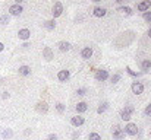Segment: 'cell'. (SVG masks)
<instances>
[{"instance_id": "1", "label": "cell", "mask_w": 151, "mask_h": 140, "mask_svg": "<svg viewBox=\"0 0 151 140\" xmlns=\"http://www.w3.org/2000/svg\"><path fill=\"white\" fill-rule=\"evenodd\" d=\"M132 112H134V107L132 105H126L122 111H120V118L123 121H129L131 117H132Z\"/></svg>"}, {"instance_id": "2", "label": "cell", "mask_w": 151, "mask_h": 140, "mask_svg": "<svg viewBox=\"0 0 151 140\" xmlns=\"http://www.w3.org/2000/svg\"><path fill=\"white\" fill-rule=\"evenodd\" d=\"M22 12H24L22 4H16V3H13V4L9 6V15H10V16H19Z\"/></svg>"}, {"instance_id": "3", "label": "cell", "mask_w": 151, "mask_h": 140, "mask_svg": "<svg viewBox=\"0 0 151 140\" xmlns=\"http://www.w3.org/2000/svg\"><path fill=\"white\" fill-rule=\"evenodd\" d=\"M62 13H63V4H62V1H56V3L53 4L51 15H53V18H59Z\"/></svg>"}, {"instance_id": "4", "label": "cell", "mask_w": 151, "mask_h": 140, "mask_svg": "<svg viewBox=\"0 0 151 140\" xmlns=\"http://www.w3.org/2000/svg\"><path fill=\"white\" fill-rule=\"evenodd\" d=\"M111 134H113V139L114 140H123V137H125V131L119 126H114L111 129Z\"/></svg>"}, {"instance_id": "5", "label": "cell", "mask_w": 151, "mask_h": 140, "mask_svg": "<svg viewBox=\"0 0 151 140\" xmlns=\"http://www.w3.org/2000/svg\"><path fill=\"white\" fill-rule=\"evenodd\" d=\"M94 77H96V80H99V82H104V80L109 79V72L104 70V69H99V70L96 72Z\"/></svg>"}, {"instance_id": "6", "label": "cell", "mask_w": 151, "mask_h": 140, "mask_svg": "<svg viewBox=\"0 0 151 140\" xmlns=\"http://www.w3.org/2000/svg\"><path fill=\"white\" fill-rule=\"evenodd\" d=\"M125 133L129 134V136H137V134H138V127H137V124L128 123V124L125 126Z\"/></svg>"}, {"instance_id": "7", "label": "cell", "mask_w": 151, "mask_h": 140, "mask_svg": "<svg viewBox=\"0 0 151 140\" xmlns=\"http://www.w3.org/2000/svg\"><path fill=\"white\" fill-rule=\"evenodd\" d=\"M29 37H31V31H29L28 28H22V29L18 31V38H19V40L27 41V40H29Z\"/></svg>"}, {"instance_id": "8", "label": "cell", "mask_w": 151, "mask_h": 140, "mask_svg": "<svg viewBox=\"0 0 151 140\" xmlns=\"http://www.w3.org/2000/svg\"><path fill=\"white\" fill-rule=\"evenodd\" d=\"M84 123H85V118L81 117V115H75V117L70 118V124H72L73 127H81Z\"/></svg>"}, {"instance_id": "9", "label": "cell", "mask_w": 151, "mask_h": 140, "mask_svg": "<svg viewBox=\"0 0 151 140\" xmlns=\"http://www.w3.org/2000/svg\"><path fill=\"white\" fill-rule=\"evenodd\" d=\"M131 89H132V92L135 93V95H141V93L144 92V85L141 82H134L132 86H131Z\"/></svg>"}, {"instance_id": "10", "label": "cell", "mask_w": 151, "mask_h": 140, "mask_svg": "<svg viewBox=\"0 0 151 140\" xmlns=\"http://www.w3.org/2000/svg\"><path fill=\"white\" fill-rule=\"evenodd\" d=\"M81 57H82L84 60H90V58L93 57V48H91V47H84V48L81 50Z\"/></svg>"}, {"instance_id": "11", "label": "cell", "mask_w": 151, "mask_h": 140, "mask_svg": "<svg viewBox=\"0 0 151 140\" xmlns=\"http://www.w3.org/2000/svg\"><path fill=\"white\" fill-rule=\"evenodd\" d=\"M150 6H151V1L145 0V1H141V3H138V4H137V9H138L139 12H148Z\"/></svg>"}, {"instance_id": "12", "label": "cell", "mask_w": 151, "mask_h": 140, "mask_svg": "<svg viewBox=\"0 0 151 140\" xmlns=\"http://www.w3.org/2000/svg\"><path fill=\"white\" fill-rule=\"evenodd\" d=\"M69 76H70L69 70H60V72L57 73V79H59L60 82H66V80L69 79Z\"/></svg>"}, {"instance_id": "13", "label": "cell", "mask_w": 151, "mask_h": 140, "mask_svg": "<svg viewBox=\"0 0 151 140\" xmlns=\"http://www.w3.org/2000/svg\"><path fill=\"white\" fill-rule=\"evenodd\" d=\"M43 57H44L47 61H50V60L54 58V54H53V51H51L50 47H46V48L43 50Z\"/></svg>"}, {"instance_id": "14", "label": "cell", "mask_w": 151, "mask_h": 140, "mask_svg": "<svg viewBox=\"0 0 151 140\" xmlns=\"http://www.w3.org/2000/svg\"><path fill=\"white\" fill-rule=\"evenodd\" d=\"M35 109L38 111V112H43V114H46L47 111H49V105H47V102H38L37 104V107H35Z\"/></svg>"}, {"instance_id": "15", "label": "cell", "mask_w": 151, "mask_h": 140, "mask_svg": "<svg viewBox=\"0 0 151 140\" xmlns=\"http://www.w3.org/2000/svg\"><path fill=\"white\" fill-rule=\"evenodd\" d=\"M75 109H76L78 114H82V112H85L88 109V104L87 102H78L76 107H75Z\"/></svg>"}, {"instance_id": "16", "label": "cell", "mask_w": 151, "mask_h": 140, "mask_svg": "<svg viewBox=\"0 0 151 140\" xmlns=\"http://www.w3.org/2000/svg\"><path fill=\"white\" fill-rule=\"evenodd\" d=\"M106 13H107V10L104 7H94V10H93V15L96 18H103V16H106Z\"/></svg>"}, {"instance_id": "17", "label": "cell", "mask_w": 151, "mask_h": 140, "mask_svg": "<svg viewBox=\"0 0 151 140\" xmlns=\"http://www.w3.org/2000/svg\"><path fill=\"white\" fill-rule=\"evenodd\" d=\"M18 72H19L21 76H29L31 75V67L29 66H21Z\"/></svg>"}, {"instance_id": "18", "label": "cell", "mask_w": 151, "mask_h": 140, "mask_svg": "<svg viewBox=\"0 0 151 140\" xmlns=\"http://www.w3.org/2000/svg\"><path fill=\"white\" fill-rule=\"evenodd\" d=\"M57 47H59V50H60V51H63V53L70 50V44H69L68 41H60V43L57 44Z\"/></svg>"}, {"instance_id": "19", "label": "cell", "mask_w": 151, "mask_h": 140, "mask_svg": "<svg viewBox=\"0 0 151 140\" xmlns=\"http://www.w3.org/2000/svg\"><path fill=\"white\" fill-rule=\"evenodd\" d=\"M43 26H44L46 29H49V31H53V29L56 28V22H54V19H51V21H46V22L43 23Z\"/></svg>"}, {"instance_id": "20", "label": "cell", "mask_w": 151, "mask_h": 140, "mask_svg": "<svg viewBox=\"0 0 151 140\" xmlns=\"http://www.w3.org/2000/svg\"><path fill=\"white\" fill-rule=\"evenodd\" d=\"M12 136H13L12 129H4V130H3V133H1V137H3V140H9Z\"/></svg>"}, {"instance_id": "21", "label": "cell", "mask_w": 151, "mask_h": 140, "mask_svg": "<svg viewBox=\"0 0 151 140\" xmlns=\"http://www.w3.org/2000/svg\"><path fill=\"white\" fill-rule=\"evenodd\" d=\"M141 69H142V72H148L151 69V61L148 58L144 60V61H141Z\"/></svg>"}, {"instance_id": "22", "label": "cell", "mask_w": 151, "mask_h": 140, "mask_svg": "<svg viewBox=\"0 0 151 140\" xmlns=\"http://www.w3.org/2000/svg\"><path fill=\"white\" fill-rule=\"evenodd\" d=\"M107 108H109V102H101L100 105H99V108H97V112L103 114V112H106Z\"/></svg>"}, {"instance_id": "23", "label": "cell", "mask_w": 151, "mask_h": 140, "mask_svg": "<svg viewBox=\"0 0 151 140\" xmlns=\"http://www.w3.org/2000/svg\"><path fill=\"white\" fill-rule=\"evenodd\" d=\"M9 21H10V15H7V13L1 15V18H0V23H1V25H7Z\"/></svg>"}, {"instance_id": "24", "label": "cell", "mask_w": 151, "mask_h": 140, "mask_svg": "<svg viewBox=\"0 0 151 140\" xmlns=\"http://www.w3.org/2000/svg\"><path fill=\"white\" fill-rule=\"evenodd\" d=\"M88 140H101V136L99 133H90L88 134Z\"/></svg>"}, {"instance_id": "25", "label": "cell", "mask_w": 151, "mask_h": 140, "mask_svg": "<svg viewBox=\"0 0 151 140\" xmlns=\"http://www.w3.org/2000/svg\"><path fill=\"white\" fill-rule=\"evenodd\" d=\"M119 10H120V12H125L126 15H132V9H131V7H128V6H122Z\"/></svg>"}, {"instance_id": "26", "label": "cell", "mask_w": 151, "mask_h": 140, "mask_svg": "<svg viewBox=\"0 0 151 140\" xmlns=\"http://www.w3.org/2000/svg\"><path fill=\"white\" fill-rule=\"evenodd\" d=\"M126 72H128L131 76H135V77H138V76H141V75H142L141 72H134V70H131L129 67H126Z\"/></svg>"}, {"instance_id": "27", "label": "cell", "mask_w": 151, "mask_h": 140, "mask_svg": "<svg viewBox=\"0 0 151 140\" xmlns=\"http://www.w3.org/2000/svg\"><path fill=\"white\" fill-rule=\"evenodd\" d=\"M120 77H122L120 73H114V75L111 76V82H113V83H117V82L120 80Z\"/></svg>"}, {"instance_id": "28", "label": "cell", "mask_w": 151, "mask_h": 140, "mask_svg": "<svg viewBox=\"0 0 151 140\" xmlns=\"http://www.w3.org/2000/svg\"><path fill=\"white\" fill-rule=\"evenodd\" d=\"M56 109H57V112H65V104H62V102H59L57 105H56Z\"/></svg>"}, {"instance_id": "29", "label": "cell", "mask_w": 151, "mask_h": 140, "mask_svg": "<svg viewBox=\"0 0 151 140\" xmlns=\"http://www.w3.org/2000/svg\"><path fill=\"white\" fill-rule=\"evenodd\" d=\"M144 19H145L148 23H151V12H144Z\"/></svg>"}, {"instance_id": "30", "label": "cell", "mask_w": 151, "mask_h": 140, "mask_svg": "<svg viewBox=\"0 0 151 140\" xmlns=\"http://www.w3.org/2000/svg\"><path fill=\"white\" fill-rule=\"evenodd\" d=\"M85 93H87V89H85V88H79V89L76 91V95H79V96H84Z\"/></svg>"}, {"instance_id": "31", "label": "cell", "mask_w": 151, "mask_h": 140, "mask_svg": "<svg viewBox=\"0 0 151 140\" xmlns=\"http://www.w3.org/2000/svg\"><path fill=\"white\" fill-rule=\"evenodd\" d=\"M145 115H148V117H151V104H148L147 107H145Z\"/></svg>"}, {"instance_id": "32", "label": "cell", "mask_w": 151, "mask_h": 140, "mask_svg": "<svg viewBox=\"0 0 151 140\" xmlns=\"http://www.w3.org/2000/svg\"><path fill=\"white\" fill-rule=\"evenodd\" d=\"M47 140H57V136L51 133V134H49V136H47Z\"/></svg>"}, {"instance_id": "33", "label": "cell", "mask_w": 151, "mask_h": 140, "mask_svg": "<svg viewBox=\"0 0 151 140\" xmlns=\"http://www.w3.org/2000/svg\"><path fill=\"white\" fill-rule=\"evenodd\" d=\"M78 137H79V133H76V131H75V133L72 134V139H73V140H76Z\"/></svg>"}, {"instance_id": "34", "label": "cell", "mask_w": 151, "mask_h": 140, "mask_svg": "<svg viewBox=\"0 0 151 140\" xmlns=\"http://www.w3.org/2000/svg\"><path fill=\"white\" fill-rule=\"evenodd\" d=\"M1 98H3V99H6V98H9V93H7V92H3V95H1Z\"/></svg>"}, {"instance_id": "35", "label": "cell", "mask_w": 151, "mask_h": 140, "mask_svg": "<svg viewBox=\"0 0 151 140\" xmlns=\"http://www.w3.org/2000/svg\"><path fill=\"white\" fill-rule=\"evenodd\" d=\"M3 50H4V45H3V43H0V53H1Z\"/></svg>"}, {"instance_id": "36", "label": "cell", "mask_w": 151, "mask_h": 140, "mask_svg": "<svg viewBox=\"0 0 151 140\" xmlns=\"http://www.w3.org/2000/svg\"><path fill=\"white\" fill-rule=\"evenodd\" d=\"M148 37H150V38H151V28H150V29H148Z\"/></svg>"}]
</instances>
